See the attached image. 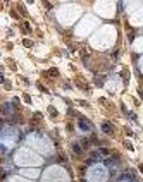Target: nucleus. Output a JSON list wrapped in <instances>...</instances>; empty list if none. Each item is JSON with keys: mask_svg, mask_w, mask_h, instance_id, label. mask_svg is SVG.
Instances as JSON below:
<instances>
[{"mask_svg": "<svg viewBox=\"0 0 143 182\" xmlns=\"http://www.w3.org/2000/svg\"><path fill=\"white\" fill-rule=\"evenodd\" d=\"M102 129H103V131H107L109 134H111V132H112V127L109 126V124H102Z\"/></svg>", "mask_w": 143, "mask_h": 182, "instance_id": "1", "label": "nucleus"}]
</instances>
